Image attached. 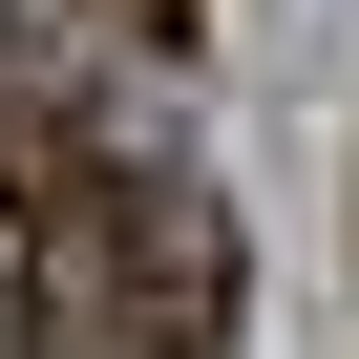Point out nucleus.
I'll use <instances>...</instances> for the list:
<instances>
[{
    "label": "nucleus",
    "instance_id": "f257e3e1",
    "mask_svg": "<svg viewBox=\"0 0 359 359\" xmlns=\"http://www.w3.org/2000/svg\"><path fill=\"white\" fill-rule=\"evenodd\" d=\"M85 22H127V43H191V22H212V0H85Z\"/></svg>",
    "mask_w": 359,
    "mask_h": 359
}]
</instances>
